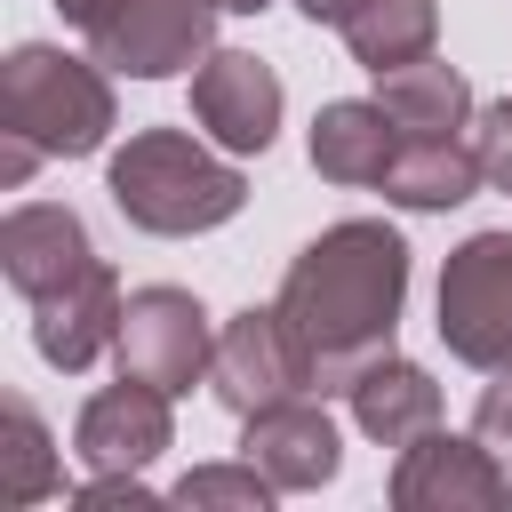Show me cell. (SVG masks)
Returning a JSON list of instances; mask_svg holds the SVG:
<instances>
[{"label":"cell","instance_id":"603a6c76","mask_svg":"<svg viewBox=\"0 0 512 512\" xmlns=\"http://www.w3.org/2000/svg\"><path fill=\"white\" fill-rule=\"evenodd\" d=\"M472 432H480V440H488V448L512 464V368H504V376L480 392V408H472Z\"/></svg>","mask_w":512,"mask_h":512},{"label":"cell","instance_id":"52a82bcc","mask_svg":"<svg viewBox=\"0 0 512 512\" xmlns=\"http://www.w3.org/2000/svg\"><path fill=\"white\" fill-rule=\"evenodd\" d=\"M392 504L400 512H504L512 504V464L472 432V440H448L440 424L424 440L400 448L392 464Z\"/></svg>","mask_w":512,"mask_h":512},{"label":"cell","instance_id":"9c48e42d","mask_svg":"<svg viewBox=\"0 0 512 512\" xmlns=\"http://www.w3.org/2000/svg\"><path fill=\"white\" fill-rule=\"evenodd\" d=\"M192 120L208 128V144H224L232 160L264 152L280 136V72L248 48H208L192 64Z\"/></svg>","mask_w":512,"mask_h":512},{"label":"cell","instance_id":"8992f818","mask_svg":"<svg viewBox=\"0 0 512 512\" xmlns=\"http://www.w3.org/2000/svg\"><path fill=\"white\" fill-rule=\"evenodd\" d=\"M120 376H144L160 392H192L216 360V328L192 288H136L120 304Z\"/></svg>","mask_w":512,"mask_h":512},{"label":"cell","instance_id":"5bb4252c","mask_svg":"<svg viewBox=\"0 0 512 512\" xmlns=\"http://www.w3.org/2000/svg\"><path fill=\"white\" fill-rule=\"evenodd\" d=\"M344 400H352V424H360L376 448H408V440H424V432L440 424V384H432L416 360H400V352L368 360Z\"/></svg>","mask_w":512,"mask_h":512},{"label":"cell","instance_id":"4fadbf2b","mask_svg":"<svg viewBox=\"0 0 512 512\" xmlns=\"http://www.w3.org/2000/svg\"><path fill=\"white\" fill-rule=\"evenodd\" d=\"M120 304H128V296H120L112 264H88L72 288L40 296V304H32V344H40V360L64 368V376H80L96 352L120 344Z\"/></svg>","mask_w":512,"mask_h":512},{"label":"cell","instance_id":"8fae6325","mask_svg":"<svg viewBox=\"0 0 512 512\" xmlns=\"http://www.w3.org/2000/svg\"><path fill=\"white\" fill-rule=\"evenodd\" d=\"M88 264H104V256H96V240H88V224H80L72 208H56V200H24V208L0 216V272H8L16 296L40 304V296L72 288Z\"/></svg>","mask_w":512,"mask_h":512},{"label":"cell","instance_id":"2e32d148","mask_svg":"<svg viewBox=\"0 0 512 512\" xmlns=\"http://www.w3.org/2000/svg\"><path fill=\"white\" fill-rule=\"evenodd\" d=\"M480 184H488V176H480L472 136H408V144L392 152V168H384V200H392V208H416V216L456 208V200H472Z\"/></svg>","mask_w":512,"mask_h":512},{"label":"cell","instance_id":"44dd1931","mask_svg":"<svg viewBox=\"0 0 512 512\" xmlns=\"http://www.w3.org/2000/svg\"><path fill=\"white\" fill-rule=\"evenodd\" d=\"M472 152H480V176L496 192H512V96H496V104L472 112Z\"/></svg>","mask_w":512,"mask_h":512},{"label":"cell","instance_id":"7c38bea8","mask_svg":"<svg viewBox=\"0 0 512 512\" xmlns=\"http://www.w3.org/2000/svg\"><path fill=\"white\" fill-rule=\"evenodd\" d=\"M248 432H240V456L248 464H264L272 472V488L280 496H304V488H328L336 480V464H344V440H336V424H328V408L320 400H272V408H256V416H240Z\"/></svg>","mask_w":512,"mask_h":512},{"label":"cell","instance_id":"9a60e30c","mask_svg":"<svg viewBox=\"0 0 512 512\" xmlns=\"http://www.w3.org/2000/svg\"><path fill=\"white\" fill-rule=\"evenodd\" d=\"M400 120L376 104V96H344V104H320L312 120V168L328 184H384L392 152H400Z\"/></svg>","mask_w":512,"mask_h":512},{"label":"cell","instance_id":"ba28073f","mask_svg":"<svg viewBox=\"0 0 512 512\" xmlns=\"http://www.w3.org/2000/svg\"><path fill=\"white\" fill-rule=\"evenodd\" d=\"M304 384H312V376H304V352H296L280 304H248V312H232V320L216 328L208 392H216L232 416H256V408H272V400H288V392H304Z\"/></svg>","mask_w":512,"mask_h":512},{"label":"cell","instance_id":"ffe728a7","mask_svg":"<svg viewBox=\"0 0 512 512\" xmlns=\"http://www.w3.org/2000/svg\"><path fill=\"white\" fill-rule=\"evenodd\" d=\"M272 472L264 464H200V472H184L176 488H168V504H184V512H272Z\"/></svg>","mask_w":512,"mask_h":512},{"label":"cell","instance_id":"3957f363","mask_svg":"<svg viewBox=\"0 0 512 512\" xmlns=\"http://www.w3.org/2000/svg\"><path fill=\"white\" fill-rule=\"evenodd\" d=\"M104 192H112V208H120L136 232H160V240L216 232V224H232V216L248 208L240 160H232L224 144L208 152V144L184 136V128H136V136L112 152Z\"/></svg>","mask_w":512,"mask_h":512},{"label":"cell","instance_id":"5b68a950","mask_svg":"<svg viewBox=\"0 0 512 512\" xmlns=\"http://www.w3.org/2000/svg\"><path fill=\"white\" fill-rule=\"evenodd\" d=\"M216 16H224L216 0H120L88 24V56L104 72H128V80H168V72L208 56Z\"/></svg>","mask_w":512,"mask_h":512},{"label":"cell","instance_id":"277c9868","mask_svg":"<svg viewBox=\"0 0 512 512\" xmlns=\"http://www.w3.org/2000/svg\"><path fill=\"white\" fill-rule=\"evenodd\" d=\"M440 344L480 376L512 368V232H472L464 248H448V264H440Z\"/></svg>","mask_w":512,"mask_h":512},{"label":"cell","instance_id":"7402d4cb","mask_svg":"<svg viewBox=\"0 0 512 512\" xmlns=\"http://www.w3.org/2000/svg\"><path fill=\"white\" fill-rule=\"evenodd\" d=\"M72 504H80V512H112V504H128V512H152L160 496L144 488V472H96V480H88Z\"/></svg>","mask_w":512,"mask_h":512},{"label":"cell","instance_id":"e0dca14e","mask_svg":"<svg viewBox=\"0 0 512 512\" xmlns=\"http://www.w3.org/2000/svg\"><path fill=\"white\" fill-rule=\"evenodd\" d=\"M376 104L400 120V136H464V120L480 112L472 104V80L440 56H416V64H392L376 72Z\"/></svg>","mask_w":512,"mask_h":512},{"label":"cell","instance_id":"6da1fadb","mask_svg":"<svg viewBox=\"0 0 512 512\" xmlns=\"http://www.w3.org/2000/svg\"><path fill=\"white\" fill-rule=\"evenodd\" d=\"M272 304L304 352V376L320 392H352V376L392 352V328L408 304V240L376 216H344L296 248Z\"/></svg>","mask_w":512,"mask_h":512},{"label":"cell","instance_id":"ac0fdd59","mask_svg":"<svg viewBox=\"0 0 512 512\" xmlns=\"http://www.w3.org/2000/svg\"><path fill=\"white\" fill-rule=\"evenodd\" d=\"M336 32H344V48H352L368 72H392V64L432 56V40H440V0H360Z\"/></svg>","mask_w":512,"mask_h":512},{"label":"cell","instance_id":"d4e9b609","mask_svg":"<svg viewBox=\"0 0 512 512\" xmlns=\"http://www.w3.org/2000/svg\"><path fill=\"white\" fill-rule=\"evenodd\" d=\"M296 8H304V16H312V24H344V16H352V8H360V0H296Z\"/></svg>","mask_w":512,"mask_h":512},{"label":"cell","instance_id":"cb8c5ba5","mask_svg":"<svg viewBox=\"0 0 512 512\" xmlns=\"http://www.w3.org/2000/svg\"><path fill=\"white\" fill-rule=\"evenodd\" d=\"M104 8H120V0H56V16H64V24H80V32H88Z\"/></svg>","mask_w":512,"mask_h":512},{"label":"cell","instance_id":"30bf717a","mask_svg":"<svg viewBox=\"0 0 512 512\" xmlns=\"http://www.w3.org/2000/svg\"><path fill=\"white\" fill-rule=\"evenodd\" d=\"M168 400H176V392H160V384H144V376L104 384V392L80 408V424H72L80 464H88V472H144V464L176 440Z\"/></svg>","mask_w":512,"mask_h":512},{"label":"cell","instance_id":"d6986e66","mask_svg":"<svg viewBox=\"0 0 512 512\" xmlns=\"http://www.w3.org/2000/svg\"><path fill=\"white\" fill-rule=\"evenodd\" d=\"M56 488H64V464H56V440H48L40 408L32 400H8L0 408V504L24 512L40 496H56Z\"/></svg>","mask_w":512,"mask_h":512},{"label":"cell","instance_id":"7a4b0ae2","mask_svg":"<svg viewBox=\"0 0 512 512\" xmlns=\"http://www.w3.org/2000/svg\"><path fill=\"white\" fill-rule=\"evenodd\" d=\"M112 136V88L96 64L24 40L0 64V184L16 192L40 160H80Z\"/></svg>","mask_w":512,"mask_h":512},{"label":"cell","instance_id":"484cf974","mask_svg":"<svg viewBox=\"0 0 512 512\" xmlns=\"http://www.w3.org/2000/svg\"><path fill=\"white\" fill-rule=\"evenodd\" d=\"M224 16H256V8H272V0H216Z\"/></svg>","mask_w":512,"mask_h":512}]
</instances>
